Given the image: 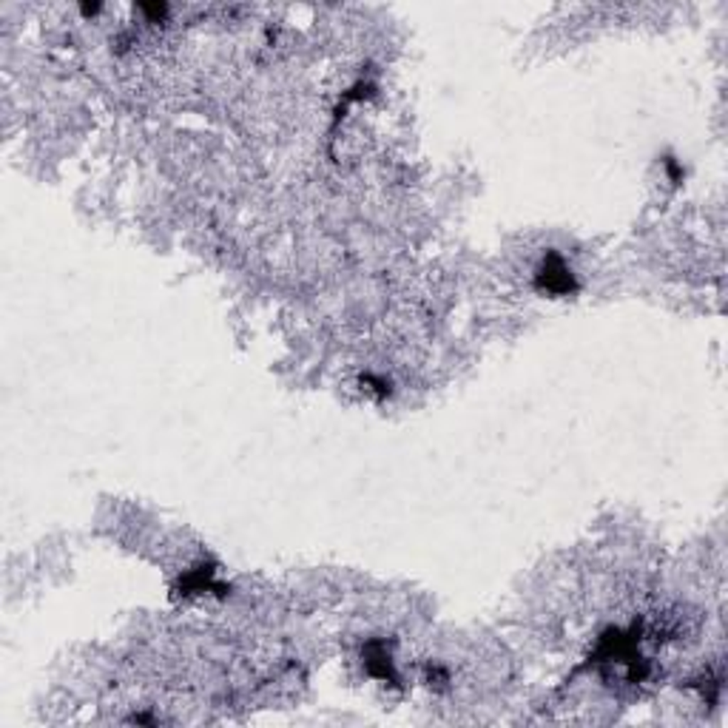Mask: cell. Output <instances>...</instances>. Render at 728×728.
I'll return each mask as SVG.
<instances>
[{
	"label": "cell",
	"instance_id": "6da1fadb",
	"mask_svg": "<svg viewBox=\"0 0 728 728\" xmlns=\"http://www.w3.org/2000/svg\"><path fill=\"white\" fill-rule=\"evenodd\" d=\"M538 282L546 293H569L575 288V279H572V271L564 264L560 256H550L543 262V268L538 273Z\"/></svg>",
	"mask_w": 728,
	"mask_h": 728
}]
</instances>
